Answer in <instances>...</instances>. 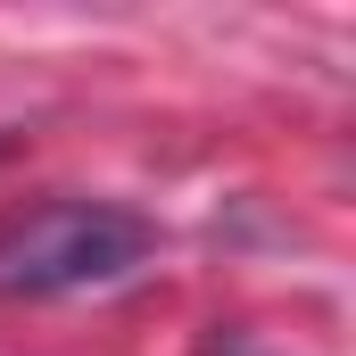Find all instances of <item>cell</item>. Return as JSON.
I'll list each match as a JSON object with an SVG mask.
<instances>
[{"label": "cell", "mask_w": 356, "mask_h": 356, "mask_svg": "<svg viewBox=\"0 0 356 356\" xmlns=\"http://www.w3.org/2000/svg\"><path fill=\"white\" fill-rule=\"evenodd\" d=\"M158 224L124 199H42L0 216V298H67L108 290L149 266Z\"/></svg>", "instance_id": "cell-1"}]
</instances>
